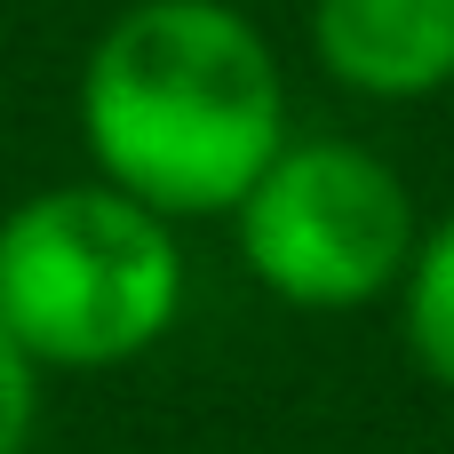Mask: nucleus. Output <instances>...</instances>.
<instances>
[{"label":"nucleus","mask_w":454,"mask_h":454,"mask_svg":"<svg viewBox=\"0 0 454 454\" xmlns=\"http://www.w3.org/2000/svg\"><path fill=\"white\" fill-rule=\"evenodd\" d=\"M287 136V72L231 0H128L80 64L88 168L168 223L231 215Z\"/></svg>","instance_id":"obj_1"},{"label":"nucleus","mask_w":454,"mask_h":454,"mask_svg":"<svg viewBox=\"0 0 454 454\" xmlns=\"http://www.w3.org/2000/svg\"><path fill=\"white\" fill-rule=\"evenodd\" d=\"M176 231L104 176L24 192L0 215V327L40 375H104L160 351L192 295Z\"/></svg>","instance_id":"obj_2"},{"label":"nucleus","mask_w":454,"mask_h":454,"mask_svg":"<svg viewBox=\"0 0 454 454\" xmlns=\"http://www.w3.org/2000/svg\"><path fill=\"white\" fill-rule=\"evenodd\" d=\"M223 223L255 287L295 311H367L399 295L423 239L407 176L351 136H287Z\"/></svg>","instance_id":"obj_3"},{"label":"nucleus","mask_w":454,"mask_h":454,"mask_svg":"<svg viewBox=\"0 0 454 454\" xmlns=\"http://www.w3.org/2000/svg\"><path fill=\"white\" fill-rule=\"evenodd\" d=\"M311 48L351 96L423 104L454 88V0H311Z\"/></svg>","instance_id":"obj_4"},{"label":"nucleus","mask_w":454,"mask_h":454,"mask_svg":"<svg viewBox=\"0 0 454 454\" xmlns=\"http://www.w3.org/2000/svg\"><path fill=\"white\" fill-rule=\"evenodd\" d=\"M399 335L415 367L454 399V215L423 223L407 271H399Z\"/></svg>","instance_id":"obj_5"},{"label":"nucleus","mask_w":454,"mask_h":454,"mask_svg":"<svg viewBox=\"0 0 454 454\" xmlns=\"http://www.w3.org/2000/svg\"><path fill=\"white\" fill-rule=\"evenodd\" d=\"M40 431V359L0 327V454H32Z\"/></svg>","instance_id":"obj_6"}]
</instances>
